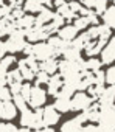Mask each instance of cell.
<instances>
[{"mask_svg":"<svg viewBox=\"0 0 115 132\" xmlns=\"http://www.w3.org/2000/svg\"><path fill=\"white\" fill-rule=\"evenodd\" d=\"M0 6H3V0H0Z\"/></svg>","mask_w":115,"mask_h":132,"instance_id":"40","label":"cell"},{"mask_svg":"<svg viewBox=\"0 0 115 132\" xmlns=\"http://www.w3.org/2000/svg\"><path fill=\"white\" fill-rule=\"evenodd\" d=\"M8 50H6V45H5V42H2L0 40V61H2L3 57H5V53H6Z\"/></svg>","mask_w":115,"mask_h":132,"instance_id":"37","label":"cell"},{"mask_svg":"<svg viewBox=\"0 0 115 132\" xmlns=\"http://www.w3.org/2000/svg\"><path fill=\"white\" fill-rule=\"evenodd\" d=\"M17 64H19V70H20V73H22V76H23L25 81H33V79L36 78V73L27 65L25 59H20Z\"/></svg>","mask_w":115,"mask_h":132,"instance_id":"20","label":"cell"},{"mask_svg":"<svg viewBox=\"0 0 115 132\" xmlns=\"http://www.w3.org/2000/svg\"><path fill=\"white\" fill-rule=\"evenodd\" d=\"M100 2H101V0H83L81 3H83L86 8H89V10H92V11H93V10L98 6V3H100Z\"/></svg>","mask_w":115,"mask_h":132,"instance_id":"35","label":"cell"},{"mask_svg":"<svg viewBox=\"0 0 115 132\" xmlns=\"http://www.w3.org/2000/svg\"><path fill=\"white\" fill-rule=\"evenodd\" d=\"M13 101H14L16 107L20 109V112L25 110V109H28V107H27V101H25V98H23L22 95H14V96H13Z\"/></svg>","mask_w":115,"mask_h":132,"instance_id":"29","label":"cell"},{"mask_svg":"<svg viewBox=\"0 0 115 132\" xmlns=\"http://www.w3.org/2000/svg\"><path fill=\"white\" fill-rule=\"evenodd\" d=\"M22 8H23V11H27V13H30V14H34V13L39 14L45 6L39 2V0H27Z\"/></svg>","mask_w":115,"mask_h":132,"instance_id":"18","label":"cell"},{"mask_svg":"<svg viewBox=\"0 0 115 132\" xmlns=\"http://www.w3.org/2000/svg\"><path fill=\"white\" fill-rule=\"evenodd\" d=\"M58 36H59L62 40H65V42H73L78 36H79V31H78V28L75 27V25H64L59 31H58Z\"/></svg>","mask_w":115,"mask_h":132,"instance_id":"11","label":"cell"},{"mask_svg":"<svg viewBox=\"0 0 115 132\" xmlns=\"http://www.w3.org/2000/svg\"><path fill=\"white\" fill-rule=\"evenodd\" d=\"M106 40H101V39H96V40H90L87 45H86V48H84V53L89 56V57H95L98 53L101 54V51H103V48L106 47Z\"/></svg>","mask_w":115,"mask_h":132,"instance_id":"12","label":"cell"},{"mask_svg":"<svg viewBox=\"0 0 115 132\" xmlns=\"http://www.w3.org/2000/svg\"><path fill=\"white\" fill-rule=\"evenodd\" d=\"M98 104L101 106V109L115 106V86H109L107 89H104L103 95L98 100Z\"/></svg>","mask_w":115,"mask_h":132,"instance_id":"9","label":"cell"},{"mask_svg":"<svg viewBox=\"0 0 115 132\" xmlns=\"http://www.w3.org/2000/svg\"><path fill=\"white\" fill-rule=\"evenodd\" d=\"M104 89H106L104 86H92L87 92H89V95H90V96L93 98V101H95V100H100V96L103 95Z\"/></svg>","mask_w":115,"mask_h":132,"instance_id":"25","label":"cell"},{"mask_svg":"<svg viewBox=\"0 0 115 132\" xmlns=\"http://www.w3.org/2000/svg\"><path fill=\"white\" fill-rule=\"evenodd\" d=\"M0 100L2 101H11L13 100V93H11L8 86H0Z\"/></svg>","mask_w":115,"mask_h":132,"instance_id":"27","label":"cell"},{"mask_svg":"<svg viewBox=\"0 0 115 132\" xmlns=\"http://www.w3.org/2000/svg\"><path fill=\"white\" fill-rule=\"evenodd\" d=\"M31 56H34L36 61L44 62V61H48V59L58 56V53H56V50H54L48 42H37V44L33 45V53H31Z\"/></svg>","mask_w":115,"mask_h":132,"instance_id":"2","label":"cell"},{"mask_svg":"<svg viewBox=\"0 0 115 132\" xmlns=\"http://www.w3.org/2000/svg\"><path fill=\"white\" fill-rule=\"evenodd\" d=\"M3 132H19V129H17L14 124L6 123V124H5V130H3Z\"/></svg>","mask_w":115,"mask_h":132,"instance_id":"36","label":"cell"},{"mask_svg":"<svg viewBox=\"0 0 115 132\" xmlns=\"http://www.w3.org/2000/svg\"><path fill=\"white\" fill-rule=\"evenodd\" d=\"M17 115V107L13 101L0 100V120H13Z\"/></svg>","mask_w":115,"mask_h":132,"instance_id":"7","label":"cell"},{"mask_svg":"<svg viewBox=\"0 0 115 132\" xmlns=\"http://www.w3.org/2000/svg\"><path fill=\"white\" fill-rule=\"evenodd\" d=\"M62 57H64L65 61H70V62H79V61H81V51L70 45V47L62 53Z\"/></svg>","mask_w":115,"mask_h":132,"instance_id":"22","label":"cell"},{"mask_svg":"<svg viewBox=\"0 0 115 132\" xmlns=\"http://www.w3.org/2000/svg\"><path fill=\"white\" fill-rule=\"evenodd\" d=\"M54 19V13L50 8H44L37 16H36V27H45L48 23H51Z\"/></svg>","mask_w":115,"mask_h":132,"instance_id":"15","label":"cell"},{"mask_svg":"<svg viewBox=\"0 0 115 132\" xmlns=\"http://www.w3.org/2000/svg\"><path fill=\"white\" fill-rule=\"evenodd\" d=\"M34 132H54V129H53V127H44V129H40V130H34Z\"/></svg>","mask_w":115,"mask_h":132,"instance_id":"38","label":"cell"},{"mask_svg":"<svg viewBox=\"0 0 115 132\" xmlns=\"http://www.w3.org/2000/svg\"><path fill=\"white\" fill-rule=\"evenodd\" d=\"M47 101V93L42 87L39 86H33L31 87V95H30V101L28 104L36 110V109H42V106L45 104Z\"/></svg>","mask_w":115,"mask_h":132,"instance_id":"4","label":"cell"},{"mask_svg":"<svg viewBox=\"0 0 115 132\" xmlns=\"http://www.w3.org/2000/svg\"><path fill=\"white\" fill-rule=\"evenodd\" d=\"M36 86H44V84H48V81H50V75H47L45 72H39L37 75H36Z\"/></svg>","mask_w":115,"mask_h":132,"instance_id":"28","label":"cell"},{"mask_svg":"<svg viewBox=\"0 0 115 132\" xmlns=\"http://www.w3.org/2000/svg\"><path fill=\"white\" fill-rule=\"evenodd\" d=\"M101 62L106 64V65L115 62V37H110V40L103 48V51H101Z\"/></svg>","mask_w":115,"mask_h":132,"instance_id":"10","label":"cell"},{"mask_svg":"<svg viewBox=\"0 0 115 132\" xmlns=\"http://www.w3.org/2000/svg\"><path fill=\"white\" fill-rule=\"evenodd\" d=\"M73 25L78 28V31H81V30H86V28L90 25V22H89L87 17H84V16H78V17L73 20Z\"/></svg>","mask_w":115,"mask_h":132,"instance_id":"24","label":"cell"},{"mask_svg":"<svg viewBox=\"0 0 115 132\" xmlns=\"http://www.w3.org/2000/svg\"><path fill=\"white\" fill-rule=\"evenodd\" d=\"M86 121H87L86 113H79L78 117H75V118L65 121V123L61 126V130H59V132H79V130L83 129V126H84Z\"/></svg>","mask_w":115,"mask_h":132,"instance_id":"5","label":"cell"},{"mask_svg":"<svg viewBox=\"0 0 115 132\" xmlns=\"http://www.w3.org/2000/svg\"><path fill=\"white\" fill-rule=\"evenodd\" d=\"M22 81H23V76H22V73H20V70L17 69V70H11V72H8V84L11 86V84H22Z\"/></svg>","mask_w":115,"mask_h":132,"instance_id":"23","label":"cell"},{"mask_svg":"<svg viewBox=\"0 0 115 132\" xmlns=\"http://www.w3.org/2000/svg\"><path fill=\"white\" fill-rule=\"evenodd\" d=\"M69 5H70V10H72L75 14H79L81 10L84 8V5L79 2V0H73V2H69Z\"/></svg>","mask_w":115,"mask_h":132,"instance_id":"32","label":"cell"},{"mask_svg":"<svg viewBox=\"0 0 115 132\" xmlns=\"http://www.w3.org/2000/svg\"><path fill=\"white\" fill-rule=\"evenodd\" d=\"M67 2H73V0H67Z\"/></svg>","mask_w":115,"mask_h":132,"instance_id":"41","label":"cell"},{"mask_svg":"<svg viewBox=\"0 0 115 132\" xmlns=\"http://www.w3.org/2000/svg\"><path fill=\"white\" fill-rule=\"evenodd\" d=\"M61 115L58 113V110L54 109V106H45L42 109V120H44V124L45 126H54L58 124V121H59Z\"/></svg>","mask_w":115,"mask_h":132,"instance_id":"6","label":"cell"},{"mask_svg":"<svg viewBox=\"0 0 115 132\" xmlns=\"http://www.w3.org/2000/svg\"><path fill=\"white\" fill-rule=\"evenodd\" d=\"M19 132H31V129H28V127H22Z\"/></svg>","mask_w":115,"mask_h":132,"instance_id":"39","label":"cell"},{"mask_svg":"<svg viewBox=\"0 0 115 132\" xmlns=\"http://www.w3.org/2000/svg\"><path fill=\"white\" fill-rule=\"evenodd\" d=\"M113 3H115V0H113Z\"/></svg>","mask_w":115,"mask_h":132,"instance_id":"42","label":"cell"},{"mask_svg":"<svg viewBox=\"0 0 115 132\" xmlns=\"http://www.w3.org/2000/svg\"><path fill=\"white\" fill-rule=\"evenodd\" d=\"M79 132H101V129H100V124H93V123H90V124H86V126H83V129L79 130Z\"/></svg>","mask_w":115,"mask_h":132,"instance_id":"33","label":"cell"},{"mask_svg":"<svg viewBox=\"0 0 115 132\" xmlns=\"http://www.w3.org/2000/svg\"><path fill=\"white\" fill-rule=\"evenodd\" d=\"M48 44H50V45L56 50L58 56H59V54L62 56V53H64V51H65L70 45H72V42H65V40H62L59 36H51V37L48 39Z\"/></svg>","mask_w":115,"mask_h":132,"instance_id":"14","label":"cell"},{"mask_svg":"<svg viewBox=\"0 0 115 132\" xmlns=\"http://www.w3.org/2000/svg\"><path fill=\"white\" fill-rule=\"evenodd\" d=\"M31 87H33V86H30L28 82H25V84L22 86V90H20V95H22V96L25 98V101H27V103L30 101V95H31Z\"/></svg>","mask_w":115,"mask_h":132,"instance_id":"31","label":"cell"},{"mask_svg":"<svg viewBox=\"0 0 115 132\" xmlns=\"http://www.w3.org/2000/svg\"><path fill=\"white\" fill-rule=\"evenodd\" d=\"M53 106H54V109L58 112L65 113V112H70L72 110V100H69V98H56Z\"/></svg>","mask_w":115,"mask_h":132,"instance_id":"19","label":"cell"},{"mask_svg":"<svg viewBox=\"0 0 115 132\" xmlns=\"http://www.w3.org/2000/svg\"><path fill=\"white\" fill-rule=\"evenodd\" d=\"M47 87H48V95L58 98V95H59L61 89L64 87V78H62L59 73H56V75L50 76V81H48Z\"/></svg>","mask_w":115,"mask_h":132,"instance_id":"8","label":"cell"},{"mask_svg":"<svg viewBox=\"0 0 115 132\" xmlns=\"http://www.w3.org/2000/svg\"><path fill=\"white\" fill-rule=\"evenodd\" d=\"M101 59H96V57H89L86 62H84V72H90V73H95L98 70H101Z\"/></svg>","mask_w":115,"mask_h":132,"instance_id":"21","label":"cell"},{"mask_svg":"<svg viewBox=\"0 0 115 132\" xmlns=\"http://www.w3.org/2000/svg\"><path fill=\"white\" fill-rule=\"evenodd\" d=\"M104 73H106V84L115 86V65H110Z\"/></svg>","mask_w":115,"mask_h":132,"instance_id":"26","label":"cell"},{"mask_svg":"<svg viewBox=\"0 0 115 132\" xmlns=\"http://www.w3.org/2000/svg\"><path fill=\"white\" fill-rule=\"evenodd\" d=\"M101 19H103L104 25H107L110 30L115 31V5L109 6V8L106 10V13L101 16Z\"/></svg>","mask_w":115,"mask_h":132,"instance_id":"17","label":"cell"},{"mask_svg":"<svg viewBox=\"0 0 115 132\" xmlns=\"http://www.w3.org/2000/svg\"><path fill=\"white\" fill-rule=\"evenodd\" d=\"M27 37H25V31L23 30H16L13 34L8 36V40L5 42L6 45V50L14 54V53H19V51H23L25 47H27Z\"/></svg>","mask_w":115,"mask_h":132,"instance_id":"1","label":"cell"},{"mask_svg":"<svg viewBox=\"0 0 115 132\" xmlns=\"http://www.w3.org/2000/svg\"><path fill=\"white\" fill-rule=\"evenodd\" d=\"M39 67H40V72H45L47 75H56V72L59 70V61L56 57H51L48 61H44V62H39Z\"/></svg>","mask_w":115,"mask_h":132,"instance_id":"13","label":"cell"},{"mask_svg":"<svg viewBox=\"0 0 115 132\" xmlns=\"http://www.w3.org/2000/svg\"><path fill=\"white\" fill-rule=\"evenodd\" d=\"M16 25H17L19 30L27 31V30L36 27V17H34L33 14H25L23 17H20L19 20H16Z\"/></svg>","mask_w":115,"mask_h":132,"instance_id":"16","label":"cell"},{"mask_svg":"<svg viewBox=\"0 0 115 132\" xmlns=\"http://www.w3.org/2000/svg\"><path fill=\"white\" fill-rule=\"evenodd\" d=\"M93 104V98L86 92H76L72 98V110H83L86 112Z\"/></svg>","mask_w":115,"mask_h":132,"instance_id":"3","label":"cell"},{"mask_svg":"<svg viewBox=\"0 0 115 132\" xmlns=\"http://www.w3.org/2000/svg\"><path fill=\"white\" fill-rule=\"evenodd\" d=\"M8 84V70H5L0 65V86H6Z\"/></svg>","mask_w":115,"mask_h":132,"instance_id":"34","label":"cell"},{"mask_svg":"<svg viewBox=\"0 0 115 132\" xmlns=\"http://www.w3.org/2000/svg\"><path fill=\"white\" fill-rule=\"evenodd\" d=\"M16 62V57H14V54H8V56H5L2 61H0V65H2V67L5 69V70H8L11 65Z\"/></svg>","mask_w":115,"mask_h":132,"instance_id":"30","label":"cell"}]
</instances>
